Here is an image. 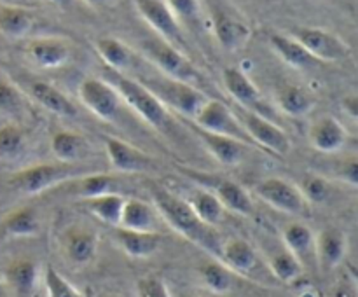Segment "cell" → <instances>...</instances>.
Masks as SVG:
<instances>
[{
	"instance_id": "cell-49",
	"label": "cell",
	"mask_w": 358,
	"mask_h": 297,
	"mask_svg": "<svg viewBox=\"0 0 358 297\" xmlns=\"http://www.w3.org/2000/svg\"><path fill=\"white\" fill-rule=\"evenodd\" d=\"M0 297H14L13 292L7 289V285L2 282V280H0Z\"/></svg>"
},
{
	"instance_id": "cell-28",
	"label": "cell",
	"mask_w": 358,
	"mask_h": 297,
	"mask_svg": "<svg viewBox=\"0 0 358 297\" xmlns=\"http://www.w3.org/2000/svg\"><path fill=\"white\" fill-rule=\"evenodd\" d=\"M94 49H96L98 56L101 61L105 63L108 70L114 72L126 73L135 66L136 52L135 49L129 48L126 42L119 41L115 37H100L94 42Z\"/></svg>"
},
{
	"instance_id": "cell-18",
	"label": "cell",
	"mask_w": 358,
	"mask_h": 297,
	"mask_svg": "<svg viewBox=\"0 0 358 297\" xmlns=\"http://www.w3.org/2000/svg\"><path fill=\"white\" fill-rule=\"evenodd\" d=\"M20 89L23 91L24 96L31 98L35 103H38L51 114L62 115V117H76L77 112H79L77 105L62 89L45 82V80L30 79L21 84Z\"/></svg>"
},
{
	"instance_id": "cell-46",
	"label": "cell",
	"mask_w": 358,
	"mask_h": 297,
	"mask_svg": "<svg viewBox=\"0 0 358 297\" xmlns=\"http://www.w3.org/2000/svg\"><path fill=\"white\" fill-rule=\"evenodd\" d=\"M343 110L350 115L352 119L358 117V98L357 94H348V96L343 98Z\"/></svg>"
},
{
	"instance_id": "cell-24",
	"label": "cell",
	"mask_w": 358,
	"mask_h": 297,
	"mask_svg": "<svg viewBox=\"0 0 358 297\" xmlns=\"http://www.w3.org/2000/svg\"><path fill=\"white\" fill-rule=\"evenodd\" d=\"M161 224H163V219L157 213L152 201L149 203L140 198H126L117 227L142 231V233H159Z\"/></svg>"
},
{
	"instance_id": "cell-20",
	"label": "cell",
	"mask_w": 358,
	"mask_h": 297,
	"mask_svg": "<svg viewBox=\"0 0 358 297\" xmlns=\"http://www.w3.org/2000/svg\"><path fill=\"white\" fill-rule=\"evenodd\" d=\"M212 24L217 41L227 51H240L252 37V28L247 21L231 10H217L212 17Z\"/></svg>"
},
{
	"instance_id": "cell-42",
	"label": "cell",
	"mask_w": 358,
	"mask_h": 297,
	"mask_svg": "<svg viewBox=\"0 0 358 297\" xmlns=\"http://www.w3.org/2000/svg\"><path fill=\"white\" fill-rule=\"evenodd\" d=\"M171 13L182 23L198 24L201 21V3L199 0H164Z\"/></svg>"
},
{
	"instance_id": "cell-8",
	"label": "cell",
	"mask_w": 358,
	"mask_h": 297,
	"mask_svg": "<svg viewBox=\"0 0 358 297\" xmlns=\"http://www.w3.org/2000/svg\"><path fill=\"white\" fill-rule=\"evenodd\" d=\"M217 261L222 262L236 276L248 278L252 282L261 283L264 282L262 276H271L257 248L252 243H248L247 240H243V238H229V240L222 241Z\"/></svg>"
},
{
	"instance_id": "cell-14",
	"label": "cell",
	"mask_w": 358,
	"mask_h": 297,
	"mask_svg": "<svg viewBox=\"0 0 358 297\" xmlns=\"http://www.w3.org/2000/svg\"><path fill=\"white\" fill-rule=\"evenodd\" d=\"M24 55L38 68H59L73 58V44L69 38L55 37H35L24 45Z\"/></svg>"
},
{
	"instance_id": "cell-25",
	"label": "cell",
	"mask_w": 358,
	"mask_h": 297,
	"mask_svg": "<svg viewBox=\"0 0 358 297\" xmlns=\"http://www.w3.org/2000/svg\"><path fill=\"white\" fill-rule=\"evenodd\" d=\"M112 238L117 247L133 259H149L156 255L163 247V234L161 233H142V231L114 227Z\"/></svg>"
},
{
	"instance_id": "cell-5",
	"label": "cell",
	"mask_w": 358,
	"mask_h": 297,
	"mask_svg": "<svg viewBox=\"0 0 358 297\" xmlns=\"http://www.w3.org/2000/svg\"><path fill=\"white\" fill-rule=\"evenodd\" d=\"M136 80L143 84L164 107L170 112H177L178 115L185 119H194L199 108L208 100V94L199 87L191 86V84L180 82V80L170 79V77L157 73V75L149 77H135Z\"/></svg>"
},
{
	"instance_id": "cell-52",
	"label": "cell",
	"mask_w": 358,
	"mask_h": 297,
	"mask_svg": "<svg viewBox=\"0 0 358 297\" xmlns=\"http://www.w3.org/2000/svg\"><path fill=\"white\" fill-rule=\"evenodd\" d=\"M173 297H198V296H194V294H187V292H178L177 296Z\"/></svg>"
},
{
	"instance_id": "cell-17",
	"label": "cell",
	"mask_w": 358,
	"mask_h": 297,
	"mask_svg": "<svg viewBox=\"0 0 358 297\" xmlns=\"http://www.w3.org/2000/svg\"><path fill=\"white\" fill-rule=\"evenodd\" d=\"M185 124L192 129L194 136L201 142V145L205 147L206 152H208L217 163L222 164V166H238V164L243 163L245 157H247L248 149H250V145H247V143L238 142V140L231 138V136L205 131V129L198 128L194 122L187 121V119H185Z\"/></svg>"
},
{
	"instance_id": "cell-33",
	"label": "cell",
	"mask_w": 358,
	"mask_h": 297,
	"mask_svg": "<svg viewBox=\"0 0 358 297\" xmlns=\"http://www.w3.org/2000/svg\"><path fill=\"white\" fill-rule=\"evenodd\" d=\"M124 201L126 196H122L121 192H107V194L79 199V205L100 222L110 227H117Z\"/></svg>"
},
{
	"instance_id": "cell-51",
	"label": "cell",
	"mask_w": 358,
	"mask_h": 297,
	"mask_svg": "<svg viewBox=\"0 0 358 297\" xmlns=\"http://www.w3.org/2000/svg\"><path fill=\"white\" fill-rule=\"evenodd\" d=\"M96 297H121L117 296V294H110V292H103V294H98Z\"/></svg>"
},
{
	"instance_id": "cell-34",
	"label": "cell",
	"mask_w": 358,
	"mask_h": 297,
	"mask_svg": "<svg viewBox=\"0 0 358 297\" xmlns=\"http://www.w3.org/2000/svg\"><path fill=\"white\" fill-rule=\"evenodd\" d=\"M269 44L273 51L283 59L289 66L297 70H308L311 66L318 65L317 59L297 42L292 35L287 34H271L269 35Z\"/></svg>"
},
{
	"instance_id": "cell-43",
	"label": "cell",
	"mask_w": 358,
	"mask_h": 297,
	"mask_svg": "<svg viewBox=\"0 0 358 297\" xmlns=\"http://www.w3.org/2000/svg\"><path fill=\"white\" fill-rule=\"evenodd\" d=\"M135 292L136 297H173L164 280L154 275H147L136 280Z\"/></svg>"
},
{
	"instance_id": "cell-45",
	"label": "cell",
	"mask_w": 358,
	"mask_h": 297,
	"mask_svg": "<svg viewBox=\"0 0 358 297\" xmlns=\"http://www.w3.org/2000/svg\"><path fill=\"white\" fill-rule=\"evenodd\" d=\"M332 297H357L355 278L353 276H345L343 280H339L338 285L334 287Z\"/></svg>"
},
{
	"instance_id": "cell-22",
	"label": "cell",
	"mask_w": 358,
	"mask_h": 297,
	"mask_svg": "<svg viewBox=\"0 0 358 297\" xmlns=\"http://www.w3.org/2000/svg\"><path fill=\"white\" fill-rule=\"evenodd\" d=\"M222 84L227 93L240 103L241 108L262 114V94L254 80L238 66H226L222 70Z\"/></svg>"
},
{
	"instance_id": "cell-30",
	"label": "cell",
	"mask_w": 358,
	"mask_h": 297,
	"mask_svg": "<svg viewBox=\"0 0 358 297\" xmlns=\"http://www.w3.org/2000/svg\"><path fill=\"white\" fill-rule=\"evenodd\" d=\"M182 198L187 201V205L191 206L192 212L199 217L205 224L208 226L217 227L222 222L224 215H226V208L222 206V203L219 201L215 194H213L210 189L203 187V185H196L191 191L187 192Z\"/></svg>"
},
{
	"instance_id": "cell-10",
	"label": "cell",
	"mask_w": 358,
	"mask_h": 297,
	"mask_svg": "<svg viewBox=\"0 0 358 297\" xmlns=\"http://www.w3.org/2000/svg\"><path fill=\"white\" fill-rule=\"evenodd\" d=\"M297 42L317 59L318 63L343 61L350 58L352 49L339 35L318 27H297L290 31Z\"/></svg>"
},
{
	"instance_id": "cell-16",
	"label": "cell",
	"mask_w": 358,
	"mask_h": 297,
	"mask_svg": "<svg viewBox=\"0 0 358 297\" xmlns=\"http://www.w3.org/2000/svg\"><path fill=\"white\" fill-rule=\"evenodd\" d=\"M198 185L210 189L219 198L226 212L236 213L241 217H252L255 213L254 196L241 184L224 177H196Z\"/></svg>"
},
{
	"instance_id": "cell-48",
	"label": "cell",
	"mask_w": 358,
	"mask_h": 297,
	"mask_svg": "<svg viewBox=\"0 0 358 297\" xmlns=\"http://www.w3.org/2000/svg\"><path fill=\"white\" fill-rule=\"evenodd\" d=\"M2 2V6H23V7H28L30 6L34 0H0Z\"/></svg>"
},
{
	"instance_id": "cell-9",
	"label": "cell",
	"mask_w": 358,
	"mask_h": 297,
	"mask_svg": "<svg viewBox=\"0 0 358 297\" xmlns=\"http://www.w3.org/2000/svg\"><path fill=\"white\" fill-rule=\"evenodd\" d=\"M79 100L91 114L107 122H114L121 115L124 101L117 89L101 77H86L79 84Z\"/></svg>"
},
{
	"instance_id": "cell-40",
	"label": "cell",
	"mask_w": 358,
	"mask_h": 297,
	"mask_svg": "<svg viewBox=\"0 0 358 297\" xmlns=\"http://www.w3.org/2000/svg\"><path fill=\"white\" fill-rule=\"evenodd\" d=\"M24 112V93L14 82L0 79V114L7 117H20Z\"/></svg>"
},
{
	"instance_id": "cell-41",
	"label": "cell",
	"mask_w": 358,
	"mask_h": 297,
	"mask_svg": "<svg viewBox=\"0 0 358 297\" xmlns=\"http://www.w3.org/2000/svg\"><path fill=\"white\" fill-rule=\"evenodd\" d=\"M332 185H334V182L331 178L324 177L322 173H306L303 177V184L299 187L303 191V194L306 196L310 205L311 203L320 205V203H325L331 199Z\"/></svg>"
},
{
	"instance_id": "cell-35",
	"label": "cell",
	"mask_w": 358,
	"mask_h": 297,
	"mask_svg": "<svg viewBox=\"0 0 358 297\" xmlns=\"http://www.w3.org/2000/svg\"><path fill=\"white\" fill-rule=\"evenodd\" d=\"M66 191L72 196L79 199L93 198V196L107 194V192H117L115 191V177L107 173L103 170H96L93 173H87L84 177L76 178V180L69 182Z\"/></svg>"
},
{
	"instance_id": "cell-32",
	"label": "cell",
	"mask_w": 358,
	"mask_h": 297,
	"mask_svg": "<svg viewBox=\"0 0 358 297\" xmlns=\"http://www.w3.org/2000/svg\"><path fill=\"white\" fill-rule=\"evenodd\" d=\"M266 266H268L269 273L273 278L280 283H287V285H294L299 282L304 275V266L301 264L299 259L287 250L283 243L278 248L268 254L264 257Z\"/></svg>"
},
{
	"instance_id": "cell-36",
	"label": "cell",
	"mask_w": 358,
	"mask_h": 297,
	"mask_svg": "<svg viewBox=\"0 0 358 297\" xmlns=\"http://www.w3.org/2000/svg\"><path fill=\"white\" fill-rule=\"evenodd\" d=\"M34 14L23 6H0V34L10 38H23L31 31Z\"/></svg>"
},
{
	"instance_id": "cell-19",
	"label": "cell",
	"mask_w": 358,
	"mask_h": 297,
	"mask_svg": "<svg viewBox=\"0 0 358 297\" xmlns=\"http://www.w3.org/2000/svg\"><path fill=\"white\" fill-rule=\"evenodd\" d=\"M348 129L332 115H320L308 128V140L322 154H336L348 143Z\"/></svg>"
},
{
	"instance_id": "cell-39",
	"label": "cell",
	"mask_w": 358,
	"mask_h": 297,
	"mask_svg": "<svg viewBox=\"0 0 358 297\" xmlns=\"http://www.w3.org/2000/svg\"><path fill=\"white\" fill-rule=\"evenodd\" d=\"M42 283L48 297H84V294L72 285L55 266H45L42 271Z\"/></svg>"
},
{
	"instance_id": "cell-13",
	"label": "cell",
	"mask_w": 358,
	"mask_h": 297,
	"mask_svg": "<svg viewBox=\"0 0 358 297\" xmlns=\"http://www.w3.org/2000/svg\"><path fill=\"white\" fill-rule=\"evenodd\" d=\"M135 7L145 23L156 31L157 37L178 49L184 48L185 37L180 21L164 3V0H135Z\"/></svg>"
},
{
	"instance_id": "cell-26",
	"label": "cell",
	"mask_w": 358,
	"mask_h": 297,
	"mask_svg": "<svg viewBox=\"0 0 358 297\" xmlns=\"http://www.w3.org/2000/svg\"><path fill=\"white\" fill-rule=\"evenodd\" d=\"M51 152L56 161L62 163H87L93 154V147L80 133L59 129L51 136Z\"/></svg>"
},
{
	"instance_id": "cell-15",
	"label": "cell",
	"mask_w": 358,
	"mask_h": 297,
	"mask_svg": "<svg viewBox=\"0 0 358 297\" xmlns=\"http://www.w3.org/2000/svg\"><path fill=\"white\" fill-rule=\"evenodd\" d=\"M105 152L110 168L119 173H149L156 170V161L126 140L107 136Z\"/></svg>"
},
{
	"instance_id": "cell-37",
	"label": "cell",
	"mask_w": 358,
	"mask_h": 297,
	"mask_svg": "<svg viewBox=\"0 0 358 297\" xmlns=\"http://www.w3.org/2000/svg\"><path fill=\"white\" fill-rule=\"evenodd\" d=\"M198 276L201 285L205 287L208 292L217 294V296H226L234 289V282H236V275L220 261H210L206 264L199 266Z\"/></svg>"
},
{
	"instance_id": "cell-31",
	"label": "cell",
	"mask_w": 358,
	"mask_h": 297,
	"mask_svg": "<svg viewBox=\"0 0 358 297\" xmlns=\"http://www.w3.org/2000/svg\"><path fill=\"white\" fill-rule=\"evenodd\" d=\"M275 100L280 110L283 114L290 115V117H304L317 105L313 94L306 87L297 86V84H282V86H278L275 93Z\"/></svg>"
},
{
	"instance_id": "cell-44",
	"label": "cell",
	"mask_w": 358,
	"mask_h": 297,
	"mask_svg": "<svg viewBox=\"0 0 358 297\" xmlns=\"http://www.w3.org/2000/svg\"><path fill=\"white\" fill-rule=\"evenodd\" d=\"M327 178H331L332 182H341V184L352 185L357 187L358 185V161L355 156L345 157V159H339L338 163L332 168V175H329Z\"/></svg>"
},
{
	"instance_id": "cell-6",
	"label": "cell",
	"mask_w": 358,
	"mask_h": 297,
	"mask_svg": "<svg viewBox=\"0 0 358 297\" xmlns=\"http://www.w3.org/2000/svg\"><path fill=\"white\" fill-rule=\"evenodd\" d=\"M254 196L276 212L287 215H310L311 205L301 187L283 177H266L254 185Z\"/></svg>"
},
{
	"instance_id": "cell-4",
	"label": "cell",
	"mask_w": 358,
	"mask_h": 297,
	"mask_svg": "<svg viewBox=\"0 0 358 297\" xmlns=\"http://www.w3.org/2000/svg\"><path fill=\"white\" fill-rule=\"evenodd\" d=\"M138 51L149 63H152L159 73L180 82L203 89L205 77L198 66L184 55V51L175 48L170 42L156 37H145L138 42Z\"/></svg>"
},
{
	"instance_id": "cell-7",
	"label": "cell",
	"mask_w": 358,
	"mask_h": 297,
	"mask_svg": "<svg viewBox=\"0 0 358 297\" xmlns=\"http://www.w3.org/2000/svg\"><path fill=\"white\" fill-rule=\"evenodd\" d=\"M234 114H236L238 121L241 122L254 147H259L266 152L276 154L280 157L289 154L290 136L287 135L282 126L273 122L264 114H257V112L247 110V108L240 107L238 110H234Z\"/></svg>"
},
{
	"instance_id": "cell-1",
	"label": "cell",
	"mask_w": 358,
	"mask_h": 297,
	"mask_svg": "<svg viewBox=\"0 0 358 297\" xmlns=\"http://www.w3.org/2000/svg\"><path fill=\"white\" fill-rule=\"evenodd\" d=\"M150 196H152V205L156 206L157 213L163 219V224L194 243L196 247L208 252L212 257L219 259L220 245H222L220 234L217 233L215 227L203 222L182 196L173 194L163 187H152Z\"/></svg>"
},
{
	"instance_id": "cell-2",
	"label": "cell",
	"mask_w": 358,
	"mask_h": 297,
	"mask_svg": "<svg viewBox=\"0 0 358 297\" xmlns=\"http://www.w3.org/2000/svg\"><path fill=\"white\" fill-rule=\"evenodd\" d=\"M101 170L91 163H37L14 171L9 177V185L24 196H38L48 191L63 187L76 178Z\"/></svg>"
},
{
	"instance_id": "cell-38",
	"label": "cell",
	"mask_w": 358,
	"mask_h": 297,
	"mask_svg": "<svg viewBox=\"0 0 358 297\" xmlns=\"http://www.w3.org/2000/svg\"><path fill=\"white\" fill-rule=\"evenodd\" d=\"M28 150V135L17 122L0 126V163H16Z\"/></svg>"
},
{
	"instance_id": "cell-12",
	"label": "cell",
	"mask_w": 358,
	"mask_h": 297,
	"mask_svg": "<svg viewBox=\"0 0 358 297\" xmlns=\"http://www.w3.org/2000/svg\"><path fill=\"white\" fill-rule=\"evenodd\" d=\"M58 245L66 262L83 268V266L91 264L96 257L100 236L91 227L83 226V224H70L59 233Z\"/></svg>"
},
{
	"instance_id": "cell-47",
	"label": "cell",
	"mask_w": 358,
	"mask_h": 297,
	"mask_svg": "<svg viewBox=\"0 0 358 297\" xmlns=\"http://www.w3.org/2000/svg\"><path fill=\"white\" fill-rule=\"evenodd\" d=\"M84 2L91 7H105V6H112V3H115L117 0H84Z\"/></svg>"
},
{
	"instance_id": "cell-23",
	"label": "cell",
	"mask_w": 358,
	"mask_h": 297,
	"mask_svg": "<svg viewBox=\"0 0 358 297\" xmlns=\"http://www.w3.org/2000/svg\"><path fill=\"white\" fill-rule=\"evenodd\" d=\"M0 280L14 297H34L38 280H42V271L31 259H16L6 266Z\"/></svg>"
},
{
	"instance_id": "cell-29",
	"label": "cell",
	"mask_w": 358,
	"mask_h": 297,
	"mask_svg": "<svg viewBox=\"0 0 358 297\" xmlns=\"http://www.w3.org/2000/svg\"><path fill=\"white\" fill-rule=\"evenodd\" d=\"M315 231L304 222H292L283 229L282 243L289 252H292L301 264L306 268L308 264L315 262Z\"/></svg>"
},
{
	"instance_id": "cell-21",
	"label": "cell",
	"mask_w": 358,
	"mask_h": 297,
	"mask_svg": "<svg viewBox=\"0 0 358 297\" xmlns=\"http://www.w3.org/2000/svg\"><path fill=\"white\" fill-rule=\"evenodd\" d=\"M348 252V236L339 227H324L315 236V261L324 271L343 264Z\"/></svg>"
},
{
	"instance_id": "cell-11",
	"label": "cell",
	"mask_w": 358,
	"mask_h": 297,
	"mask_svg": "<svg viewBox=\"0 0 358 297\" xmlns=\"http://www.w3.org/2000/svg\"><path fill=\"white\" fill-rule=\"evenodd\" d=\"M191 122H194L198 128L205 129V131L231 136V138L238 140V142L254 147L252 140L245 133L241 122L238 121L233 108H229L224 101L215 100V98H208L205 105L199 108L198 114L194 115V119H191Z\"/></svg>"
},
{
	"instance_id": "cell-3",
	"label": "cell",
	"mask_w": 358,
	"mask_h": 297,
	"mask_svg": "<svg viewBox=\"0 0 358 297\" xmlns=\"http://www.w3.org/2000/svg\"><path fill=\"white\" fill-rule=\"evenodd\" d=\"M103 79L108 80L117 89L119 96L122 98L126 107L131 108L147 124L152 126L157 131L164 133V135H170L173 131V114L140 80H136L135 77L126 75V73H119L108 68Z\"/></svg>"
},
{
	"instance_id": "cell-27",
	"label": "cell",
	"mask_w": 358,
	"mask_h": 297,
	"mask_svg": "<svg viewBox=\"0 0 358 297\" xmlns=\"http://www.w3.org/2000/svg\"><path fill=\"white\" fill-rule=\"evenodd\" d=\"M41 233V217L30 206L7 213L0 222V243L17 238H34Z\"/></svg>"
},
{
	"instance_id": "cell-50",
	"label": "cell",
	"mask_w": 358,
	"mask_h": 297,
	"mask_svg": "<svg viewBox=\"0 0 358 297\" xmlns=\"http://www.w3.org/2000/svg\"><path fill=\"white\" fill-rule=\"evenodd\" d=\"M49 2H52V3H58V6H69V3L72 2V0H49Z\"/></svg>"
}]
</instances>
